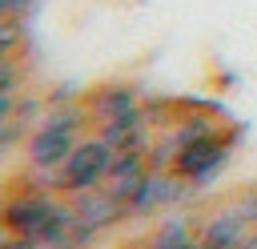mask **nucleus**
Listing matches in <instances>:
<instances>
[{"mask_svg":"<svg viewBox=\"0 0 257 249\" xmlns=\"http://www.w3.org/2000/svg\"><path fill=\"white\" fill-rule=\"evenodd\" d=\"M12 237H16V233H12V229H8V221L0 217V249H8V245H12Z\"/></svg>","mask_w":257,"mask_h":249,"instance_id":"nucleus-13","label":"nucleus"},{"mask_svg":"<svg viewBox=\"0 0 257 249\" xmlns=\"http://www.w3.org/2000/svg\"><path fill=\"white\" fill-rule=\"evenodd\" d=\"M145 249H149V245H145Z\"/></svg>","mask_w":257,"mask_h":249,"instance_id":"nucleus-15","label":"nucleus"},{"mask_svg":"<svg viewBox=\"0 0 257 249\" xmlns=\"http://www.w3.org/2000/svg\"><path fill=\"white\" fill-rule=\"evenodd\" d=\"M72 209H76V221L88 225L92 233H104V229H112L116 221H124V209H120L104 189L76 193V197H72Z\"/></svg>","mask_w":257,"mask_h":249,"instance_id":"nucleus-5","label":"nucleus"},{"mask_svg":"<svg viewBox=\"0 0 257 249\" xmlns=\"http://www.w3.org/2000/svg\"><path fill=\"white\" fill-rule=\"evenodd\" d=\"M249 233H253V225H249V221L229 205V209L213 213V217L201 225V233H197V237H201V245H205V249H233V245H241Z\"/></svg>","mask_w":257,"mask_h":249,"instance_id":"nucleus-6","label":"nucleus"},{"mask_svg":"<svg viewBox=\"0 0 257 249\" xmlns=\"http://www.w3.org/2000/svg\"><path fill=\"white\" fill-rule=\"evenodd\" d=\"M16 112V96H0V125H8Z\"/></svg>","mask_w":257,"mask_h":249,"instance_id":"nucleus-12","label":"nucleus"},{"mask_svg":"<svg viewBox=\"0 0 257 249\" xmlns=\"http://www.w3.org/2000/svg\"><path fill=\"white\" fill-rule=\"evenodd\" d=\"M20 84H24V68H20V60H16V56L0 60V96H16Z\"/></svg>","mask_w":257,"mask_h":249,"instance_id":"nucleus-11","label":"nucleus"},{"mask_svg":"<svg viewBox=\"0 0 257 249\" xmlns=\"http://www.w3.org/2000/svg\"><path fill=\"white\" fill-rule=\"evenodd\" d=\"M233 129H217V133H209V137H201V141H189V145H181L177 149V161H173V173L181 177V181H189L193 189H201V185H209L221 169H225V161H229V153H233Z\"/></svg>","mask_w":257,"mask_h":249,"instance_id":"nucleus-3","label":"nucleus"},{"mask_svg":"<svg viewBox=\"0 0 257 249\" xmlns=\"http://www.w3.org/2000/svg\"><path fill=\"white\" fill-rule=\"evenodd\" d=\"M112 145L100 137V133H88L76 141V149L68 153V161L56 169V173H44L52 193L60 197H76V193H88V189H100L108 181V169H112Z\"/></svg>","mask_w":257,"mask_h":249,"instance_id":"nucleus-1","label":"nucleus"},{"mask_svg":"<svg viewBox=\"0 0 257 249\" xmlns=\"http://www.w3.org/2000/svg\"><path fill=\"white\" fill-rule=\"evenodd\" d=\"M189 241H197L189 217H185V213H169V217L161 221V229L149 237V249H185Z\"/></svg>","mask_w":257,"mask_h":249,"instance_id":"nucleus-9","label":"nucleus"},{"mask_svg":"<svg viewBox=\"0 0 257 249\" xmlns=\"http://www.w3.org/2000/svg\"><path fill=\"white\" fill-rule=\"evenodd\" d=\"M149 125V116H145V100L137 104V108H128V112H120V116H112V120H100L96 125V133L112 145V153H120L124 149V141L137 133V129H145Z\"/></svg>","mask_w":257,"mask_h":249,"instance_id":"nucleus-8","label":"nucleus"},{"mask_svg":"<svg viewBox=\"0 0 257 249\" xmlns=\"http://www.w3.org/2000/svg\"><path fill=\"white\" fill-rule=\"evenodd\" d=\"M177 149H181V145L173 141V133H161V137H153V145H149V153H145L149 169H153V173H173Z\"/></svg>","mask_w":257,"mask_h":249,"instance_id":"nucleus-10","label":"nucleus"},{"mask_svg":"<svg viewBox=\"0 0 257 249\" xmlns=\"http://www.w3.org/2000/svg\"><path fill=\"white\" fill-rule=\"evenodd\" d=\"M84 133H76V129H56V125H36L32 133H28V161H32V169H40V173H56L64 161H68V153L76 149V141H80Z\"/></svg>","mask_w":257,"mask_h":249,"instance_id":"nucleus-4","label":"nucleus"},{"mask_svg":"<svg viewBox=\"0 0 257 249\" xmlns=\"http://www.w3.org/2000/svg\"><path fill=\"white\" fill-rule=\"evenodd\" d=\"M233 249H245V241H241V245H233Z\"/></svg>","mask_w":257,"mask_h":249,"instance_id":"nucleus-14","label":"nucleus"},{"mask_svg":"<svg viewBox=\"0 0 257 249\" xmlns=\"http://www.w3.org/2000/svg\"><path fill=\"white\" fill-rule=\"evenodd\" d=\"M201 249H205V245H201Z\"/></svg>","mask_w":257,"mask_h":249,"instance_id":"nucleus-16","label":"nucleus"},{"mask_svg":"<svg viewBox=\"0 0 257 249\" xmlns=\"http://www.w3.org/2000/svg\"><path fill=\"white\" fill-rule=\"evenodd\" d=\"M141 104V92L133 88V84H100V88H92L88 92V116H96V125L100 120H112V116H120V112H128V108H137Z\"/></svg>","mask_w":257,"mask_h":249,"instance_id":"nucleus-7","label":"nucleus"},{"mask_svg":"<svg viewBox=\"0 0 257 249\" xmlns=\"http://www.w3.org/2000/svg\"><path fill=\"white\" fill-rule=\"evenodd\" d=\"M56 205H60V193H52L48 177H44V181H24V185L0 205V217L8 221V229H12L16 237L40 241V233L48 229Z\"/></svg>","mask_w":257,"mask_h":249,"instance_id":"nucleus-2","label":"nucleus"}]
</instances>
